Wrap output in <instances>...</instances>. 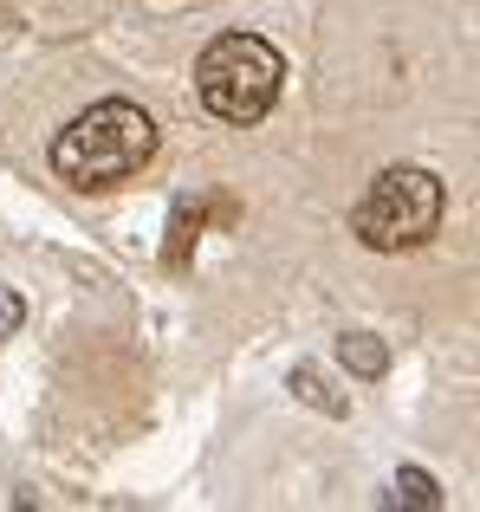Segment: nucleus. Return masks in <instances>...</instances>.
Segmentation results:
<instances>
[{
    "mask_svg": "<svg viewBox=\"0 0 480 512\" xmlns=\"http://www.w3.org/2000/svg\"><path fill=\"white\" fill-rule=\"evenodd\" d=\"M150 156H156V124H150L143 104H124V98L91 104L85 117H72L52 137V169L72 188H117L150 163Z\"/></svg>",
    "mask_w": 480,
    "mask_h": 512,
    "instance_id": "obj_1",
    "label": "nucleus"
},
{
    "mask_svg": "<svg viewBox=\"0 0 480 512\" xmlns=\"http://www.w3.org/2000/svg\"><path fill=\"white\" fill-rule=\"evenodd\" d=\"M442 208H448V195L429 169H383L364 188V201L351 208V234L370 253H409L442 227Z\"/></svg>",
    "mask_w": 480,
    "mask_h": 512,
    "instance_id": "obj_2",
    "label": "nucleus"
},
{
    "mask_svg": "<svg viewBox=\"0 0 480 512\" xmlns=\"http://www.w3.org/2000/svg\"><path fill=\"white\" fill-rule=\"evenodd\" d=\"M279 78H286L279 52L253 33L215 39V46L202 52V65H195V91H202V104L221 124H260L279 98Z\"/></svg>",
    "mask_w": 480,
    "mask_h": 512,
    "instance_id": "obj_3",
    "label": "nucleus"
},
{
    "mask_svg": "<svg viewBox=\"0 0 480 512\" xmlns=\"http://www.w3.org/2000/svg\"><path fill=\"white\" fill-rule=\"evenodd\" d=\"M338 363L351 376H364V383H377V376L390 370V350H383V338H370V331H344V338H338Z\"/></svg>",
    "mask_w": 480,
    "mask_h": 512,
    "instance_id": "obj_4",
    "label": "nucleus"
},
{
    "mask_svg": "<svg viewBox=\"0 0 480 512\" xmlns=\"http://www.w3.org/2000/svg\"><path fill=\"white\" fill-rule=\"evenodd\" d=\"M292 396L312 402V409H325V415H344V409H351V402L325 383V370H312V363H299V370H292Z\"/></svg>",
    "mask_w": 480,
    "mask_h": 512,
    "instance_id": "obj_5",
    "label": "nucleus"
},
{
    "mask_svg": "<svg viewBox=\"0 0 480 512\" xmlns=\"http://www.w3.org/2000/svg\"><path fill=\"white\" fill-rule=\"evenodd\" d=\"M195 227H202V214H195L189 201H176V221H169V247H163V260H169V266H189V240H195Z\"/></svg>",
    "mask_w": 480,
    "mask_h": 512,
    "instance_id": "obj_6",
    "label": "nucleus"
},
{
    "mask_svg": "<svg viewBox=\"0 0 480 512\" xmlns=\"http://www.w3.org/2000/svg\"><path fill=\"white\" fill-rule=\"evenodd\" d=\"M396 500H409V506L435 512V506H442V487H435V480L422 474V467H403V474H396Z\"/></svg>",
    "mask_w": 480,
    "mask_h": 512,
    "instance_id": "obj_7",
    "label": "nucleus"
},
{
    "mask_svg": "<svg viewBox=\"0 0 480 512\" xmlns=\"http://www.w3.org/2000/svg\"><path fill=\"white\" fill-rule=\"evenodd\" d=\"M20 325H26V299L13 286H0V338H13Z\"/></svg>",
    "mask_w": 480,
    "mask_h": 512,
    "instance_id": "obj_8",
    "label": "nucleus"
}]
</instances>
